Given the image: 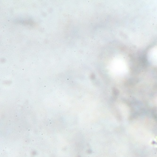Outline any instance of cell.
<instances>
[{
  "instance_id": "3957f363",
  "label": "cell",
  "mask_w": 157,
  "mask_h": 157,
  "mask_svg": "<svg viewBox=\"0 0 157 157\" xmlns=\"http://www.w3.org/2000/svg\"><path fill=\"white\" fill-rule=\"evenodd\" d=\"M43 30H44V29H45V28H43Z\"/></svg>"
},
{
  "instance_id": "6da1fadb",
  "label": "cell",
  "mask_w": 157,
  "mask_h": 157,
  "mask_svg": "<svg viewBox=\"0 0 157 157\" xmlns=\"http://www.w3.org/2000/svg\"><path fill=\"white\" fill-rule=\"evenodd\" d=\"M48 86L46 84H44L43 85V88L44 89H46L48 87Z\"/></svg>"
},
{
  "instance_id": "8992f818",
  "label": "cell",
  "mask_w": 157,
  "mask_h": 157,
  "mask_svg": "<svg viewBox=\"0 0 157 157\" xmlns=\"http://www.w3.org/2000/svg\"><path fill=\"white\" fill-rule=\"evenodd\" d=\"M80 60V61H82V59H81Z\"/></svg>"
},
{
  "instance_id": "5b68a950",
  "label": "cell",
  "mask_w": 157,
  "mask_h": 157,
  "mask_svg": "<svg viewBox=\"0 0 157 157\" xmlns=\"http://www.w3.org/2000/svg\"><path fill=\"white\" fill-rule=\"evenodd\" d=\"M24 70H25L24 69V68H23L22 71H24Z\"/></svg>"
},
{
  "instance_id": "52a82bcc",
  "label": "cell",
  "mask_w": 157,
  "mask_h": 157,
  "mask_svg": "<svg viewBox=\"0 0 157 157\" xmlns=\"http://www.w3.org/2000/svg\"><path fill=\"white\" fill-rule=\"evenodd\" d=\"M39 79H41V78H39Z\"/></svg>"
},
{
  "instance_id": "7a4b0ae2",
  "label": "cell",
  "mask_w": 157,
  "mask_h": 157,
  "mask_svg": "<svg viewBox=\"0 0 157 157\" xmlns=\"http://www.w3.org/2000/svg\"><path fill=\"white\" fill-rule=\"evenodd\" d=\"M74 52H76V50H74Z\"/></svg>"
},
{
  "instance_id": "277c9868",
  "label": "cell",
  "mask_w": 157,
  "mask_h": 157,
  "mask_svg": "<svg viewBox=\"0 0 157 157\" xmlns=\"http://www.w3.org/2000/svg\"><path fill=\"white\" fill-rule=\"evenodd\" d=\"M7 40V41H9V39H7V40Z\"/></svg>"
}]
</instances>
